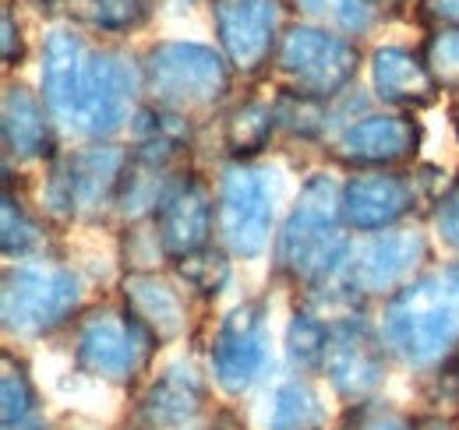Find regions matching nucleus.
I'll return each instance as SVG.
<instances>
[{"mask_svg": "<svg viewBox=\"0 0 459 430\" xmlns=\"http://www.w3.org/2000/svg\"><path fill=\"white\" fill-rule=\"evenodd\" d=\"M138 64L145 103L180 113L195 124L227 107L233 92V67L209 43L160 39L138 56Z\"/></svg>", "mask_w": 459, "mask_h": 430, "instance_id": "obj_4", "label": "nucleus"}, {"mask_svg": "<svg viewBox=\"0 0 459 430\" xmlns=\"http://www.w3.org/2000/svg\"><path fill=\"white\" fill-rule=\"evenodd\" d=\"M389 360L393 357L385 349L378 322H371L368 311L329 322V349H325L322 377L329 381L333 395L343 406L378 399V391L389 377Z\"/></svg>", "mask_w": 459, "mask_h": 430, "instance_id": "obj_11", "label": "nucleus"}, {"mask_svg": "<svg viewBox=\"0 0 459 430\" xmlns=\"http://www.w3.org/2000/svg\"><path fill=\"white\" fill-rule=\"evenodd\" d=\"M431 233L459 262V180H453L446 194L431 205Z\"/></svg>", "mask_w": 459, "mask_h": 430, "instance_id": "obj_33", "label": "nucleus"}, {"mask_svg": "<svg viewBox=\"0 0 459 430\" xmlns=\"http://www.w3.org/2000/svg\"><path fill=\"white\" fill-rule=\"evenodd\" d=\"M39 96L71 134L114 142L145 103L142 64L120 47L89 43L74 22H57L39 47Z\"/></svg>", "mask_w": 459, "mask_h": 430, "instance_id": "obj_1", "label": "nucleus"}, {"mask_svg": "<svg viewBox=\"0 0 459 430\" xmlns=\"http://www.w3.org/2000/svg\"><path fill=\"white\" fill-rule=\"evenodd\" d=\"M378 11H403L406 4H413V0H371Z\"/></svg>", "mask_w": 459, "mask_h": 430, "instance_id": "obj_38", "label": "nucleus"}, {"mask_svg": "<svg viewBox=\"0 0 459 430\" xmlns=\"http://www.w3.org/2000/svg\"><path fill=\"white\" fill-rule=\"evenodd\" d=\"M438 374L449 381V399L456 402V409H459V357H456V360H449V364H446Z\"/></svg>", "mask_w": 459, "mask_h": 430, "instance_id": "obj_36", "label": "nucleus"}, {"mask_svg": "<svg viewBox=\"0 0 459 430\" xmlns=\"http://www.w3.org/2000/svg\"><path fill=\"white\" fill-rule=\"evenodd\" d=\"M350 254L353 240L343 222V180H336L329 169H315L304 176L283 226L276 229V275L304 297L343 275Z\"/></svg>", "mask_w": 459, "mask_h": 430, "instance_id": "obj_2", "label": "nucleus"}, {"mask_svg": "<svg viewBox=\"0 0 459 430\" xmlns=\"http://www.w3.org/2000/svg\"><path fill=\"white\" fill-rule=\"evenodd\" d=\"M117 293H120V307L160 342V349L180 342L187 335V322H191L187 297L167 275L124 271L117 282Z\"/></svg>", "mask_w": 459, "mask_h": 430, "instance_id": "obj_19", "label": "nucleus"}, {"mask_svg": "<svg viewBox=\"0 0 459 430\" xmlns=\"http://www.w3.org/2000/svg\"><path fill=\"white\" fill-rule=\"evenodd\" d=\"M195 127L198 124L180 116V113L142 103L131 127H127L131 131V152L170 162V166H187V156L195 149Z\"/></svg>", "mask_w": 459, "mask_h": 430, "instance_id": "obj_21", "label": "nucleus"}, {"mask_svg": "<svg viewBox=\"0 0 459 430\" xmlns=\"http://www.w3.org/2000/svg\"><path fill=\"white\" fill-rule=\"evenodd\" d=\"M280 134V120L273 99H240L223 113L220 142L230 162H255Z\"/></svg>", "mask_w": 459, "mask_h": 430, "instance_id": "obj_22", "label": "nucleus"}, {"mask_svg": "<svg viewBox=\"0 0 459 430\" xmlns=\"http://www.w3.org/2000/svg\"><path fill=\"white\" fill-rule=\"evenodd\" d=\"M417 14L435 25H459V0H417Z\"/></svg>", "mask_w": 459, "mask_h": 430, "instance_id": "obj_35", "label": "nucleus"}, {"mask_svg": "<svg viewBox=\"0 0 459 430\" xmlns=\"http://www.w3.org/2000/svg\"><path fill=\"white\" fill-rule=\"evenodd\" d=\"M424 202L420 173L413 169H360L343 180V222L350 233H385L403 226Z\"/></svg>", "mask_w": 459, "mask_h": 430, "instance_id": "obj_15", "label": "nucleus"}, {"mask_svg": "<svg viewBox=\"0 0 459 430\" xmlns=\"http://www.w3.org/2000/svg\"><path fill=\"white\" fill-rule=\"evenodd\" d=\"M177 282L187 289V297H198V300H216L233 279V254L220 244H209L195 254H187L184 262L173 265Z\"/></svg>", "mask_w": 459, "mask_h": 430, "instance_id": "obj_29", "label": "nucleus"}, {"mask_svg": "<svg viewBox=\"0 0 459 430\" xmlns=\"http://www.w3.org/2000/svg\"><path fill=\"white\" fill-rule=\"evenodd\" d=\"M273 364V328L269 304L244 300L220 318L209 342V367L212 381L230 399L247 395Z\"/></svg>", "mask_w": 459, "mask_h": 430, "instance_id": "obj_10", "label": "nucleus"}, {"mask_svg": "<svg viewBox=\"0 0 459 430\" xmlns=\"http://www.w3.org/2000/svg\"><path fill=\"white\" fill-rule=\"evenodd\" d=\"M25 64V36H22V22L14 14V0H4V67L14 71Z\"/></svg>", "mask_w": 459, "mask_h": 430, "instance_id": "obj_34", "label": "nucleus"}, {"mask_svg": "<svg viewBox=\"0 0 459 430\" xmlns=\"http://www.w3.org/2000/svg\"><path fill=\"white\" fill-rule=\"evenodd\" d=\"M360 47L357 39H346L340 32H329L311 22H287L280 47L273 56V74L280 82V92L336 103L350 92V85L360 74Z\"/></svg>", "mask_w": 459, "mask_h": 430, "instance_id": "obj_7", "label": "nucleus"}, {"mask_svg": "<svg viewBox=\"0 0 459 430\" xmlns=\"http://www.w3.org/2000/svg\"><path fill=\"white\" fill-rule=\"evenodd\" d=\"M216 233L240 262H258L276 240V184L258 162H227L216 184Z\"/></svg>", "mask_w": 459, "mask_h": 430, "instance_id": "obj_9", "label": "nucleus"}, {"mask_svg": "<svg viewBox=\"0 0 459 430\" xmlns=\"http://www.w3.org/2000/svg\"><path fill=\"white\" fill-rule=\"evenodd\" d=\"M209 406V381L191 360H173L152 377L134 406L138 430H187Z\"/></svg>", "mask_w": 459, "mask_h": 430, "instance_id": "obj_18", "label": "nucleus"}, {"mask_svg": "<svg viewBox=\"0 0 459 430\" xmlns=\"http://www.w3.org/2000/svg\"><path fill=\"white\" fill-rule=\"evenodd\" d=\"M156 0H67L71 22L96 36H127L152 18Z\"/></svg>", "mask_w": 459, "mask_h": 430, "instance_id": "obj_25", "label": "nucleus"}, {"mask_svg": "<svg viewBox=\"0 0 459 430\" xmlns=\"http://www.w3.org/2000/svg\"><path fill=\"white\" fill-rule=\"evenodd\" d=\"M431 262V240L428 233L413 226H396L385 233H371L360 244H353V254L346 262L343 275L364 300H389L410 286Z\"/></svg>", "mask_w": 459, "mask_h": 430, "instance_id": "obj_13", "label": "nucleus"}, {"mask_svg": "<svg viewBox=\"0 0 459 430\" xmlns=\"http://www.w3.org/2000/svg\"><path fill=\"white\" fill-rule=\"evenodd\" d=\"M287 4L300 14V22L322 25L346 39L368 36L382 18V11L371 0H287Z\"/></svg>", "mask_w": 459, "mask_h": 430, "instance_id": "obj_26", "label": "nucleus"}, {"mask_svg": "<svg viewBox=\"0 0 459 430\" xmlns=\"http://www.w3.org/2000/svg\"><path fill=\"white\" fill-rule=\"evenodd\" d=\"M283 349L297 374H322L325 349H329V322H322L315 311L297 304L290 311L287 331H283Z\"/></svg>", "mask_w": 459, "mask_h": 430, "instance_id": "obj_27", "label": "nucleus"}, {"mask_svg": "<svg viewBox=\"0 0 459 430\" xmlns=\"http://www.w3.org/2000/svg\"><path fill=\"white\" fill-rule=\"evenodd\" d=\"M424 124L403 109H364L329 138V156L350 173L360 169H406L420 156Z\"/></svg>", "mask_w": 459, "mask_h": 430, "instance_id": "obj_12", "label": "nucleus"}, {"mask_svg": "<svg viewBox=\"0 0 459 430\" xmlns=\"http://www.w3.org/2000/svg\"><path fill=\"white\" fill-rule=\"evenodd\" d=\"M417 430H459V424L446 417H417Z\"/></svg>", "mask_w": 459, "mask_h": 430, "instance_id": "obj_37", "label": "nucleus"}, {"mask_svg": "<svg viewBox=\"0 0 459 430\" xmlns=\"http://www.w3.org/2000/svg\"><path fill=\"white\" fill-rule=\"evenodd\" d=\"M131 162V145L85 142L47 162L39 184L43 215L54 222H100L117 209V191Z\"/></svg>", "mask_w": 459, "mask_h": 430, "instance_id": "obj_6", "label": "nucleus"}, {"mask_svg": "<svg viewBox=\"0 0 459 430\" xmlns=\"http://www.w3.org/2000/svg\"><path fill=\"white\" fill-rule=\"evenodd\" d=\"M57 120L39 92H32L25 82H7L0 99V138H4V159L29 166V162H54L60 156Z\"/></svg>", "mask_w": 459, "mask_h": 430, "instance_id": "obj_17", "label": "nucleus"}, {"mask_svg": "<svg viewBox=\"0 0 459 430\" xmlns=\"http://www.w3.org/2000/svg\"><path fill=\"white\" fill-rule=\"evenodd\" d=\"M329 413L307 374H293L273 388L269 430H325Z\"/></svg>", "mask_w": 459, "mask_h": 430, "instance_id": "obj_24", "label": "nucleus"}, {"mask_svg": "<svg viewBox=\"0 0 459 430\" xmlns=\"http://www.w3.org/2000/svg\"><path fill=\"white\" fill-rule=\"evenodd\" d=\"M0 427L4 430H43V406L29 364L4 349L0 353Z\"/></svg>", "mask_w": 459, "mask_h": 430, "instance_id": "obj_23", "label": "nucleus"}, {"mask_svg": "<svg viewBox=\"0 0 459 430\" xmlns=\"http://www.w3.org/2000/svg\"><path fill=\"white\" fill-rule=\"evenodd\" d=\"M378 331L393 360L413 374H438L459 357V262L420 271L382 304Z\"/></svg>", "mask_w": 459, "mask_h": 430, "instance_id": "obj_3", "label": "nucleus"}, {"mask_svg": "<svg viewBox=\"0 0 459 430\" xmlns=\"http://www.w3.org/2000/svg\"><path fill=\"white\" fill-rule=\"evenodd\" d=\"M420 60L438 92L459 99V25H435L420 43Z\"/></svg>", "mask_w": 459, "mask_h": 430, "instance_id": "obj_31", "label": "nucleus"}, {"mask_svg": "<svg viewBox=\"0 0 459 430\" xmlns=\"http://www.w3.org/2000/svg\"><path fill=\"white\" fill-rule=\"evenodd\" d=\"M4 233H0V251L7 262H29L43 258L47 251V226L29 212L22 194H14L11 184H4Z\"/></svg>", "mask_w": 459, "mask_h": 430, "instance_id": "obj_28", "label": "nucleus"}, {"mask_svg": "<svg viewBox=\"0 0 459 430\" xmlns=\"http://www.w3.org/2000/svg\"><path fill=\"white\" fill-rule=\"evenodd\" d=\"M273 107H276L280 131L290 134V138H297V142H322L325 131L333 127V103H318V99L276 92Z\"/></svg>", "mask_w": 459, "mask_h": 430, "instance_id": "obj_30", "label": "nucleus"}, {"mask_svg": "<svg viewBox=\"0 0 459 430\" xmlns=\"http://www.w3.org/2000/svg\"><path fill=\"white\" fill-rule=\"evenodd\" d=\"M156 353H160V342L120 304L89 307L74 324L71 360L78 374L96 377L103 384H117V388L138 384L142 374H149Z\"/></svg>", "mask_w": 459, "mask_h": 430, "instance_id": "obj_8", "label": "nucleus"}, {"mask_svg": "<svg viewBox=\"0 0 459 430\" xmlns=\"http://www.w3.org/2000/svg\"><path fill=\"white\" fill-rule=\"evenodd\" d=\"M212 29L233 74L258 78L273 67L283 22V0H212Z\"/></svg>", "mask_w": 459, "mask_h": 430, "instance_id": "obj_14", "label": "nucleus"}, {"mask_svg": "<svg viewBox=\"0 0 459 430\" xmlns=\"http://www.w3.org/2000/svg\"><path fill=\"white\" fill-rule=\"evenodd\" d=\"M333 430H417V417L389 406L385 399H368V402L346 406V413Z\"/></svg>", "mask_w": 459, "mask_h": 430, "instance_id": "obj_32", "label": "nucleus"}, {"mask_svg": "<svg viewBox=\"0 0 459 430\" xmlns=\"http://www.w3.org/2000/svg\"><path fill=\"white\" fill-rule=\"evenodd\" d=\"M85 314V282L54 258L7 262L0 282V318L7 339H43Z\"/></svg>", "mask_w": 459, "mask_h": 430, "instance_id": "obj_5", "label": "nucleus"}, {"mask_svg": "<svg viewBox=\"0 0 459 430\" xmlns=\"http://www.w3.org/2000/svg\"><path fill=\"white\" fill-rule=\"evenodd\" d=\"M371 71V92L382 107L403 109V113H420V109L438 103V85L431 82L428 67L417 50L400 43H382L368 56Z\"/></svg>", "mask_w": 459, "mask_h": 430, "instance_id": "obj_20", "label": "nucleus"}, {"mask_svg": "<svg viewBox=\"0 0 459 430\" xmlns=\"http://www.w3.org/2000/svg\"><path fill=\"white\" fill-rule=\"evenodd\" d=\"M152 229H156L163 258L170 265L209 247L216 236V191H212V184L202 173L184 166L170 180L167 194L160 198V209L152 215Z\"/></svg>", "mask_w": 459, "mask_h": 430, "instance_id": "obj_16", "label": "nucleus"}]
</instances>
